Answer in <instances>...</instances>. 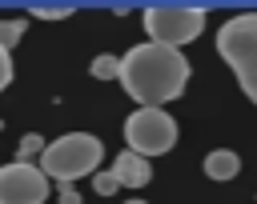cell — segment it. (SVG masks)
Instances as JSON below:
<instances>
[{"instance_id": "obj_1", "label": "cell", "mask_w": 257, "mask_h": 204, "mask_svg": "<svg viewBox=\"0 0 257 204\" xmlns=\"http://www.w3.org/2000/svg\"><path fill=\"white\" fill-rule=\"evenodd\" d=\"M189 76H193V68L181 48L145 40L120 56V88L137 100V108H165L169 100H177L185 92Z\"/></svg>"}, {"instance_id": "obj_2", "label": "cell", "mask_w": 257, "mask_h": 204, "mask_svg": "<svg viewBox=\"0 0 257 204\" xmlns=\"http://www.w3.org/2000/svg\"><path fill=\"white\" fill-rule=\"evenodd\" d=\"M217 56L229 64L249 104H257V12H237L217 28Z\"/></svg>"}, {"instance_id": "obj_3", "label": "cell", "mask_w": 257, "mask_h": 204, "mask_svg": "<svg viewBox=\"0 0 257 204\" xmlns=\"http://www.w3.org/2000/svg\"><path fill=\"white\" fill-rule=\"evenodd\" d=\"M100 156H104L100 136H92V132H64V136L48 140V148L40 156V168H44L48 180L72 184L80 176H96L100 172Z\"/></svg>"}, {"instance_id": "obj_4", "label": "cell", "mask_w": 257, "mask_h": 204, "mask_svg": "<svg viewBox=\"0 0 257 204\" xmlns=\"http://www.w3.org/2000/svg\"><path fill=\"white\" fill-rule=\"evenodd\" d=\"M141 24L153 44L185 48L205 32V8L201 4H149L141 12Z\"/></svg>"}, {"instance_id": "obj_5", "label": "cell", "mask_w": 257, "mask_h": 204, "mask_svg": "<svg viewBox=\"0 0 257 204\" xmlns=\"http://www.w3.org/2000/svg\"><path fill=\"white\" fill-rule=\"evenodd\" d=\"M177 120L165 112V108H137L128 120H124V144L128 152L137 156H165L177 148Z\"/></svg>"}, {"instance_id": "obj_6", "label": "cell", "mask_w": 257, "mask_h": 204, "mask_svg": "<svg viewBox=\"0 0 257 204\" xmlns=\"http://www.w3.org/2000/svg\"><path fill=\"white\" fill-rule=\"evenodd\" d=\"M52 180L44 176L40 164L12 160L0 168V204H44Z\"/></svg>"}, {"instance_id": "obj_7", "label": "cell", "mask_w": 257, "mask_h": 204, "mask_svg": "<svg viewBox=\"0 0 257 204\" xmlns=\"http://www.w3.org/2000/svg\"><path fill=\"white\" fill-rule=\"evenodd\" d=\"M112 172H116V180H120V188H145L149 180H153V164L145 160V156H137V152H116V160H112Z\"/></svg>"}, {"instance_id": "obj_8", "label": "cell", "mask_w": 257, "mask_h": 204, "mask_svg": "<svg viewBox=\"0 0 257 204\" xmlns=\"http://www.w3.org/2000/svg\"><path fill=\"white\" fill-rule=\"evenodd\" d=\"M237 172H241V156H237L233 148H213V152L205 156V176H209V180H221V184H225V180H233Z\"/></svg>"}, {"instance_id": "obj_9", "label": "cell", "mask_w": 257, "mask_h": 204, "mask_svg": "<svg viewBox=\"0 0 257 204\" xmlns=\"http://www.w3.org/2000/svg\"><path fill=\"white\" fill-rule=\"evenodd\" d=\"M88 72H92V80H120V56L100 52V56H92Z\"/></svg>"}, {"instance_id": "obj_10", "label": "cell", "mask_w": 257, "mask_h": 204, "mask_svg": "<svg viewBox=\"0 0 257 204\" xmlns=\"http://www.w3.org/2000/svg\"><path fill=\"white\" fill-rule=\"evenodd\" d=\"M44 148H48V140H44L40 132H24V136H20V144H16V160L32 164V160H40V156H44Z\"/></svg>"}, {"instance_id": "obj_11", "label": "cell", "mask_w": 257, "mask_h": 204, "mask_svg": "<svg viewBox=\"0 0 257 204\" xmlns=\"http://www.w3.org/2000/svg\"><path fill=\"white\" fill-rule=\"evenodd\" d=\"M24 28H28L24 20H0V48L12 52V48L24 40Z\"/></svg>"}, {"instance_id": "obj_12", "label": "cell", "mask_w": 257, "mask_h": 204, "mask_svg": "<svg viewBox=\"0 0 257 204\" xmlns=\"http://www.w3.org/2000/svg\"><path fill=\"white\" fill-rule=\"evenodd\" d=\"M28 12H32L36 20H64V16H72L76 8H72V4H32Z\"/></svg>"}, {"instance_id": "obj_13", "label": "cell", "mask_w": 257, "mask_h": 204, "mask_svg": "<svg viewBox=\"0 0 257 204\" xmlns=\"http://www.w3.org/2000/svg\"><path fill=\"white\" fill-rule=\"evenodd\" d=\"M92 188H96V196H112V192H120V180H116V172L108 168V172H96V176H92Z\"/></svg>"}, {"instance_id": "obj_14", "label": "cell", "mask_w": 257, "mask_h": 204, "mask_svg": "<svg viewBox=\"0 0 257 204\" xmlns=\"http://www.w3.org/2000/svg\"><path fill=\"white\" fill-rule=\"evenodd\" d=\"M12 84V52H4L0 48V92Z\"/></svg>"}, {"instance_id": "obj_15", "label": "cell", "mask_w": 257, "mask_h": 204, "mask_svg": "<svg viewBox=\"0 0 257 204\" xmlns=\"http://www.w3.org/2000/svg\"><path fill=\"white\" fill-rule=\"evenodd\" d=\"M60 204H80V192L72 184H60Z\"/></svg>"}, {"instance_id": "obj_16", "label": "cell", "mask_w": 257, "mask_h": 204, "mask_svg": "<svg viewBox=\"0 0 257 204\" xmlns=\"http://www.w3.org/2000/svg\"><path fill=\"white\" fill-rule=\"evenodd\" d=\"M124 204H149V200H124Z\"/></svg>"}]
</instances>
